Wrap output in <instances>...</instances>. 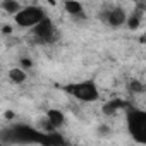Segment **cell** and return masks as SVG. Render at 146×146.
Masks as SVG:
<instances>
[{
	"label": "cell",
	"mask_w": 146,
	"mask_h": 146,
	"mask_svg": "<svg viewBox=\"0 0 146 146\" xmlns=\"http://www.w3.org/2000/svg\"><path fill=\"white\" fill-rule=\"evenodd\" d=\"M31 36H33L35 43H38V45H52V43L58 41L60 33H58L55 23L46 16L35 28H31Z\"/></svg>",
	"instance_id": "cell-4"
},
{
	"label": "cell",
	"mask_w": 146,
	"mask_h": 146,
	"mask_svg": "<svg viewBox=\"0 0 146 146\" xmlns=\"http://www.w3.org/2000/svg\"><path fill=\"white\" fill-rule=\"evenodd\" d=\"M4 117L11 120V119H14V112H11V110H9V112H5V113H4Z\"/></svg>",
	"instance_id": "cell-18"
},
{
	"label": "cell",
	"mask_w": 146,
	"mask_h": 146,
	"mask_svg": "<svg viewBox=\"0 0 146 146\" xmlns=\"http://www.w3.org/2000/svg\"><path fill=\"white\" fill-rule=\"evenodd\" d=\"M124 108H127V103L124 102V100H120V98H112V100H108L105 105H103V113L105 115H113V113H117L119 110H124Z\"/></svg>",
	"instance_id": "cell-9"
},
{
	"label": "cell",
	"mask_w": 146,
	"mask_h": 146,
	"mask_svg": "<svg viewBox=\"0 0 146 146\" xmlns=\"http://www.w3.org/2000/svg\"><path fill=\"white\" fill-rule=\"evenodd\" d=\"M43 124H46L45 132H55L57 129H60L65 124V115H64V112H60L57 108H50L45 113V122Z\"/></svg>",
	"instance_id": "cell-7"
},
{
	"label": "cell",
	"mask_w": 146,
	"mask_h": 146,
	"mask_svg": "<svg viewBox=\"0 0 146 146\" xmlns=\"http://www.w3.org/2000/svg\"><path fill=\"white\" fill-rule=\"evenodd\" d=\"M127 90H129V93L137 95V93H143V91H144V84H143L139 79H131V81L127 83Z\"/></svg>",
	"instance_id": "cell-14"
},
{
	"label": "cell",
	"mask_w": 146,
	"mask_h": 146,
	"mask_svg": "<svg viewBox=\"0 0 146 146\" xmlns=\"http://www.w3.org/2000/svg\"><path fill=\"white\" fill-rule=\"evenodd\" d=\"M0 146H7V144H4V143H0Z\"/></svg>",
	"instance_id": "cell-19"
},
{
	"label": "cell",
	"mask_w": 146,
	"mask_h": 146,
	"mask_svg": "<svg viewBox=\"0 0 146 146\" xmlns=\"http://www.w3.org/2000/svg\"><path fill=\"white\" fill-rule=\"evenodd\" d=\"M125 122H127V131L131 137L136 143L144 144L146 143V112L129 107L125 113Z\"/></svg>",
	"instance_id": "cell-3"
},
{
	"label": "cell",
	"mask_w": 146,
	"mask_h": 146,
	"mask_svg": "<svg viewBox=\"0 0 146 146\" xmlns=\"http://www.w3.org/2000/svg\"><path fill=\"white\" fill-rule=\"evenodd\" d=\"M33 67V62L29 60V58H21V69H31Z\"/></svg>",
	"instance_id": "cell-16"
},
{
	"label": "cell",
	"mask_w": 146,
	"mask_h": 146,
	"mask_svg": "<svg viewBox=\"0 0 146 146\" xmlns=\"http://www.w3.org/2000/svg\"><path fill=\"white\" fill-rule=\"evenodd\" d=\"M43 131L35 129L28 124H12L0 131V143L11 144H41Z\"/></svg>",
	"instance_id": "cell-1"
},
{
	"label": "cell",
	"mask_w": 146,
	"mask_h": 146,
	"mask_svg": "<svg viewBox=\"0 0 146 146\" xmlns=\"http://www.w3.org/2000/svg\"><path fill=\"white\" fill-rule=\"evenodd\" d=\"M9 79H11L12 84H23L28 79V72L21 67H12L9 70Z\"/></svg>",
	"instance_id": "cell-11"
},
{
	"label": "cell",
	"mask_w": 146,
	"mask_h": 146,
	"mask_svg": "<svg viewBox=\"0 0 146 146\" xmlns=\"http://www.w3.org/2000/svg\"><path fill=\"white\" fill-rule=\"evenodd\" d=\"M0 9H2L5 14L16 16V14L23 9V4H19L17 0H2V2H0Z\"/></svg>",
	"instance_id": "cell-12"
},
{
	"label": "cell",
	"mask_w": 146,
	"mask_h": 146,
	"mask_svg": "<svg viewBox=\"0 0 146 146\" xmlns=\"http://www.w3.org/2000/svg\"><path fill=\"white\" fill-rule=\"evenodd\" d=\"M96 134H98V137H110L112 136V127L108 124H98L96 125Z\"/></svg>",
	"instance_id": "cell-15"
},
{
	"label": "cell",
	"mask_w": 146,
	"mask_h": 146,
	"mask_svg": "<svg viewBox=\"0 0 146 146\" xmlns=\"http://www.w3.org/2000/svg\"><path fill=\"white\" fill-rule=\"evenodd\" d=\"M100 19H102V23L107 24L108 28H112V29H119V28H122V26L125 24L127 12H125L122 7L115 5V7L105 9V11L100 14Z\"/></svg>",
	"instance_id": "cell-6"
},
{
	"label": "cell",
	"mask_w": 146,
	"mask_h": 146,
	"mask_svg": "<svg viewBox=\"0 0 146 146\" xmlns=\"http://www.w3.org/2000/svg\"><path fill=\"white\" fill-rule=\"evenodd\" d=\"M46 17V12L43 7L40 5H24L16 16H14V23L17 28H35L41 19Z\"/></svg>",
	"instance_id": "cell-5"
},
{
	"label": "cell",
	"mask_w": 146,
	"mask_h": 146,
	"mask_svg": "<svg viewBox=\"0 0 146 146\" xmlns=\"http://www.w3.org/2000/svg\"><path fill=\"white\" fill-rule=\"evenodd\" d=\"M64 9L70 17H74V19H86L84 7H83L81 2H78V0H67V2H64Z\"/></svg>",
	"instance_id": "cell-8"
},
{
	"label": "cell",
	"mask_w": 146,
	"mask_h": 146,
	"mask_svg": "<svg viewBox=\"0 0 146 146\" xmlns=\"http://www.w3.org/2000/svg\"><path fill=\"white\" fill-rule=\"evenodd\" d=\"M40 146H65V143L64 137L55 131V132H45Z\"/></svg>",
	"instance_id": "cell-10"
},
{
	"label": "cell",
	"mask_w": 146,
	"mask_h": 146,
	"mask_svg": "<svg viewBox=\"0 0 146 146\" xmlns=\"http://www.w3.org/2000/svg\"><path fill=\"white\" fill-rule=\"evenodd\" d=\"M62 91L83 103H93L100 100V88L95 81H79L62 86Z\"/></svg>",
	"instance_id": "cell-2"
},
{
	"label": "cell",
	"mask_w": 146,
	"mask_h": 146,
	"mask_svg": "<svg viewBox=\"0 0 146 146\" xmlns=\"http://www.w3.org/2000/svg\"><path fill=\"white\" fill-rule=\"evenodd\" d=\"M2 33H4V35H11V33H12V26H9V24L2 26Z\"/></svg>",
	"instance_id": "cell-17"
},
{
	"label": "cell",
	"mask_w": 146,
	"mask_h": 146,
	"mask_svg": "<svg viewBox=\"0 0 146 146\" xmlns=\"http://www.w3.org/2000/svg\"><path fill=\"white\" fill-rule=\"evenodd\" d=\"M141 23H143V11H134L132 14H127V19H125L124 26H127L129 29L134 31L141 26Z\"/></svg>",
	"instance_id": "cell-13"
}]
</instances>
